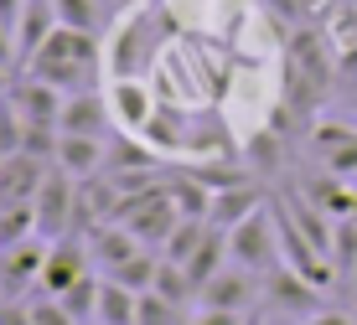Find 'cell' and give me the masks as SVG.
I'll return each mask as SVG.
<instances>
[{"instance_id":"cell-1","label":"cell","mask_w":357,"mask_h":325,"mask_svg":"<svg viewBox=\"0 0 357 325\" xmlns=\"http://www.w3.org/2000/svg\"><path fill=\"white\" fill-rule=\"evenodd\" d=\"M21 72H31V78L52 83V88H63V93H83V88H93L98 72H104V47H98L93 31L57 26L52 36H47V47Z\"/></svg>"},{"instance_id":"cell-2","label":"cell","mask_w":357,"mask_h":325,"mask_svg":"<svg viewBox=\"0 0 357 325\" xmlns=\"http://www.w3.org/2000/svg\"><path fill=\"white\" fill-rule=\"evenodd\" d=\"M119 222H125V228L140 237L145 248H166V237L176 232L181 212H176V202H171L166 186H151V191L125 196V207H119Z\"/></svg>"},{"instance_id":"cell-3","label":"cell","mask_w":357,"mask_h":325,"mask_svg":"<svg viewBox=\"0 0 357 325\" xmlns=\"http://www.w3.org/2000/svg\"><path fill=\"white\" fill-rule=\"evenodd\" d=\"M228 253H233V264H243V269H254V274L280 269V228H275V207L264 202L249 222H238V228L228 232Z\"/></svg>"},{"instance_id":"cell-4","label":"cell","mask_w":357,"mask_h":325,"mask_svg":"<svg viewBox=\"0 0 357 325\" xmlns=\"http://www.w3.org/2000/svg\"><path fill=\"white\" fill-rule=\"evenodd\" d=\"M197 305H202V310H233V315H249V310L264 305V274H254L243 264H228L223 274H213V279L197 290Z\"/></svg>"},{"instance_id":"cell-5","label":"cell","mask_w":357,"mask_h":325,"mask_svg":"<svg viewBox=\"0 0 357 325\" xmlns=\"http://www.w3.org/2000/svg\"><path fill=\"white\" fill-rule=\"evenodd\" d=\"M31 207H36V228H42V237L73 232V228H78V176H68L63 166H52Z\"/></svg>"},{"instance_id":"cell-6","label":"cell","mask_w":357,"mask_h":325,"mask_svg":"<svg viewBox=\"0 0 357 325\" xmlns=\"http://www.w3.org/2000/svg\"><path fill=\"white\" fill-rule=\"evenodd\" d=\"M83 274H93L89 237H83V232H63V237H52V248H47V269H42L36 294H68Z\"/></svg>"},{"instance_id":"cell-7","label":"cell","mask_w":357,"mask_h":325,"mask_svg":"<svg viewBox=\"0 0 357 325\" xmlns=\"http://www.w3.org/2000/svg\"><path fill=\"white\" fill-rule=\"evenodd\" d=\"M321 299H326V290H316L311 279H301L295 269H269L264 274V310L269 315H305L311 320L316 310H321Z\"/></svg>"},{"instance_id":"cell-8","label":"cell","mask_w":357,"mask_h":325,"mask_svg":"<svg viewBox=\"0 0 357 325\" xmlns=\"http://www.w3.org/2000/svg\"><path fill=\"white\" fill-rule=\"evenodd\" d=\"M47 248H52V237H42V232L16 248H0V294L21 299V290H36L42 269H47Z\"/></svg>"},{"instance_id":"cell-9","label":"cell","mask_w":357,"mask_h":325,"mask_svg":"<svg viewBox=\"0 0 357 325\" xmlns=\"http://www.w3.org/2000/svg\"><path fill=\"white\" fill-rule=\"evenodd\" d=\"M109 109H114V124L125 134H140L151 114L161 109V98H155V83L151 78H109Z\"/></svg>"},{"instance_id":"cell-10","label":"cell","mask_w":357,"mask_h":325,"mask_svg":"<svg viewBox=\"0 0 357 325\" xmlns=\"http://www.w3.org/2000/svg\"><path fill=\"white\" fill-rule=\"evenodd\" d=\"M264 202H269V186H264V181H238V186H223V191H213V212H207V228L233 232L238 222H249Z\"/></svg>"},{"instance_id":"cell-11","label":"cell","mask_w":357,"mask_h":325,"mask_svg":"<svg viewBox=\"0 0 357 325\" xmlns=\"http://www.w3.org/2000/svg\"><path fill=\"white\" fill-rule=\"evenodd\" d=\"M109 124H114L109 93L83 88V93H68V98H63V119H57V129H63V134H93V140H104Z\"/></svg>"},{"instance_id":"cell-12","label":"cell","mask_w":357,"mask_h":325,"mask_svg":"<svg viewBox=\"0 0 357 325\" xmlns=\"http://www.w3.org/2000/svg\"><path fill=\"white\" fill-rule=\"evenodd\" d=\"M47 171H52V160L26 155V150H16V155H0V202H36V191H42Z\"/></svg>"},{"instance_id":"cell-13","label":"cell","mask_w":357,"mask_h":325,"mask_svg":"<svg viewBox=\"0 0 357 325\" xmlns=\"http://www.w3.org/2000/svg\"><path fill=\"white\" fill-rule=\"evenodd\" d=\"M83 237H89V253H93L98 274H114L119 264H130L135 253H145V243L125 228V222H98V228L83 232Z\"/></svg>"},{"instance_id":"cell-14","label":"cell","mask_w":357,"mask_h":325,"mask_svg":"<svg viewBox=\"0 0 357 325\" xmlns=\"http://www.w3.org/2000/svg\"><path fill=\"white\" fill-rule=\"evenodd\" d=\"M10 104L21 109V119L26 124H57L63 119V88H52V83H42V78H31V72H21V83L6 93Z\"/></svg>"},{"instance_id":"cell-15","label":"cell","mask_w":357,"mask_h":325,"mask_svg":"<svg viewBox=\"0 0 357 325\" xmlns=\"http://www.w3.org/2000/svg\"><path fill=\"white\" fill-rule=\"evenodd\" d=\"M63 21H57V6L52 0H26V10H21V21H16V57H21V68L47 47V36H52Z\"/></svg>"},{"instance_id":"cell-16","label":"cell","mask_w":357,"mask_h":325,"mask_svg":"<svg viewBox=\"0 0 357 325\" xmlns=\"http://www.w3.org/2000/svg\"><path fill=\"white\" fill-rule=\"evenodd\" d=\"M57 166H63L68 176L89 181L109 166V145L93 140V134H63V140H57Z\"/></svg>"},{"instance_id":"cell-17","label":"cell","mask_w":357,"mask_h":325,"mask_svg":"<svg viewBox=\"0 0 357 325\" xmlns=\"http://www.w3.org/2000/svg\"><path fill=\"white\" fill-rule=\"evenodd\" d=\"M93 320H104V325H140V294L125 290V284H114V279H104V294H98V315Z\"/></svg>"},{"instance_id":"cell-18","label":"cell","mask_w":357,"mask_h":325,"mask_svg":"<svg viewBox=\"0 0 357 325\" xmlns=\"http://www.w3.org/2000/svg\"><path fill=\"white\" fill-rule=\"evenodd\" d=\"M36 232L42 228H36V207L31 202H0V248H16V243H26Z\"/></svg>"},{"instance_id":"cell-19","label":"cell","mask_w":357,"mask_h":325,"mask_svg":"<svg viewBox=\"0 0 357 325\" xmlns=\"http://www.w3.org/2000/svg\"><path fill=\"white\" fill-rule=\"evenodd\" d=\"M57 6V21H63V26H73V31H104L109 26V6L104 0H52Z\"/></svg>"},{"instance_id":"cell-20","label":"cell","mask_w":357,"mask_h":325,"mask_svg":"<svg viewBox=\"0 0 357 325\" xmlns=\"http://www.w3.org/2000/svg\"><path fill=\"white\" fill-rule=\"evenodd\" d=\"M151 290L166 294V299H176V305H192V299H197V284H192L187 264H171V258H161V269H155V284H151Z\"/></svg>"},{"instance_id":"cell-21","label":"cell","mask_w":357,"mask_h":325,"mask_svg":"<svg viewBox=\"0 0 357 325\" xmlns=\"http://www.w3.org/2000/svg\"><path fill=\"white\" fill-rule=\"evenodd\" d=\"M207 237V222H197V217H181L176 222V232L166 237V248H161V258H171V264H187V258L197 253V243Z\"/></svg>"},{"instance_id":"cell-22","label":"cell","mask_w":357,"mask_h":325,"mask_svg":"<svg viewBox=\"0 0 357 325\" xmlns=\"http://www.w3.org/2000/svg\"><path fill=\"white\" fill-rule=\"evenodd\" d=\"M187 305H176V299H166V294H155V290H145L140 294V325H187Z\"/></svg>"},{"instance_id":"cell-23","label":"cell","mask_w":357,"mask_h":325,"mask_svg":"<svg viewBox=\"0 0 357 325\" xmlns=\"http://www.w3.org/2000/svg\"><path fill=\"white\" fill-rule=\"evenodd\" d=\"M31 325H78V320H73V310L57 294H36L31 299Z\"/></svg>"},{"instance_id":"cell-24","label":"cell","mask_w":357,"mask_h":325,"mask_svg":"<svg viewBox=\"0 0 357 325\" xmlns=\"http://www.w3.org/2000/svg\"><path fill=\"white\" fill-rule=\"evenodd\" d=\"M187 325H243V315H233V310H202V305H197V315Z\"/></svg>"},{"instance_id":"cell-25","label":"cell","mask_w":357,"mask_h":325,"mask_svg":"<svg viewBox=\"0 0 357 325\" xmlns=\"http://www.w3.org/2000/svg\"><path fill=\"white\" fill-rule=\"evenodd\" d=\"M21 10H26V0H0V21H6L10 31H16V21H21Z\"/></svg>"},{"instance_id":"cell-26","label":"cell","mask_w":357,"mask_h":325,"mask_svg":"<svg viewBox=\"0 0 357 325\" xmlns=\"http://www.w3.org/2000/svg\"><path fill=\"white\" fill-rule=\"evenodd\" d=\"M305 325H352V315H342V310H316Z\"/></svg>"},{"instance_id":"cell-27","label":"cell","mask_w":357,"mask_h":325,"mask_svg":"<svg viewBox=\"0 0 357 325\" xmlns=\"http://www.w3.org/2000/svg\"><path fill=\"white\" fill-rule=\"evenodd\" d=\"M10 72H16V68H0V98H6L10 88H16V83H10Z\"/></svg>"},{"instance_id":"cell-28","label":"cell","mask_w":357,"mask_h":325,"mask_svg":"<svg viewBox=\"0 0 357 325\" xmlns=\"http://www.w3.org/2000/svg\"><path fill=\"white\" fill-rule=\"evenodd\" d=\"M264 325H290V315H269L264 310Z\"/></svg>"},{"instance_id":"cell-29","label":"cell","mask_w":357,"mask_h":325,"mask_svg":"<svg viewBox=\"0 0 357 325\" xmlns=\"http://www.w3.org/2000/svg\"><path fill=\"white\" fill-rule=\"evenodd\" d=\"M114 6H119V10H135V6H140V0H114Z\"/></svg>"},{"instance_id":"cell-30","label":"cell","mask_w":357,"mask_h":325,"mask_svg":"<svg viewBox=\"0 0 357 325\" xmlns=\"http://www.w3.org/2000/svg\"><path fill=\"white\" fill-rule=\"evenodd\" d=\"M347 279H352V290H357V264H352V274H347Z\"/></svg>"},{"instance_id":"cell-31","label":"cell","mask_w":357,"mask_h":325,"mask_svg":"<svg viewBox=\"0 0 357 325\" xmlns=\"http://www.w3.org/2000/svg\"><path fill=\"white\" fill-rule=\"evenodd\" d=\"M83 325H104V320H83Z\"/></svg>"}]
</instances>
